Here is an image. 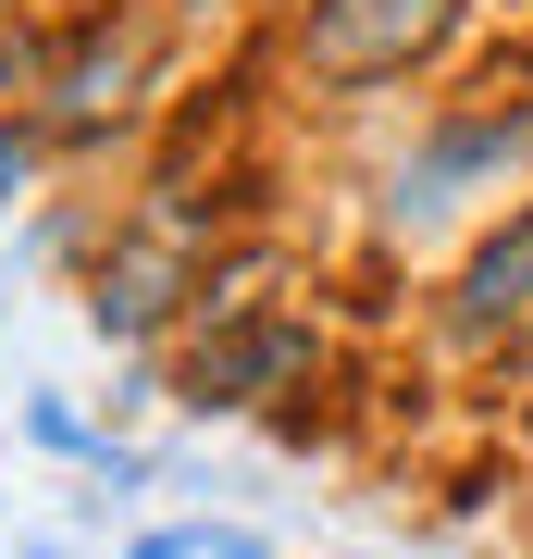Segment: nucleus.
<instances>
[{
    "mask_svg": "<svg viewBox=\"0 0 533 559\" xmlns=\"http://www.w3.org/2000/svg\"><path fill=\"white\" fill-rule=\"evenodd\" d=\"M137 559H274L249 522H174V535H137Z\"/></svg>",
    "mask_w": 533,
    "mask_h": 559,
    "instance_id": "nucleus-3",
    "label": "nucleus"
},
{
    "mask_svg": "<svg viewBox=\"0 0 533 559\" xmlns=\"http://www.w3.org/2000/svg\"><path fill=\"white\" fill-rule=\"evenodd\" d=\"M521 286H533V237H521V249H484V274H472V311H509Z\"/></svg>",
    "mask_w": 533,
    "mask_h": 559,
    "instance_id": "nucleus-4",
    "label": "nucleus"
},
{
    "mask_svg": "<svg viewBox=\"0 0 533 559\" xmlns=\"http://www.w3.org/2000/svg\"><path fill=\"white\" fill-rule=\"evenodd\" d=\"M286 360H298V336H237L223 360H198V399H223V411H237V399H261V385L286 373Z\"/></svg>",
    "mask_w": 533,
    "mask_h": 559,
    "instance_id": "nucleus-2",
    "label": "nucleus"
},
{
    "mask_svg": "<svg viewBox=\"0 0 533 559\" xmlns=\"http://www.w3.org/2000/svg\"><path fill=\"white\" fill-rule=\"evenodd\" d=\"M447 13H459V0H311L298 50H311V75L373 87V75H410V62L447 38Z\"/></svg>",
    "mask_w": 533,
    "mask_h": 559,
    "instance_id": "nucleus-1",
    "label": "nucleus"
}]
</instances>
